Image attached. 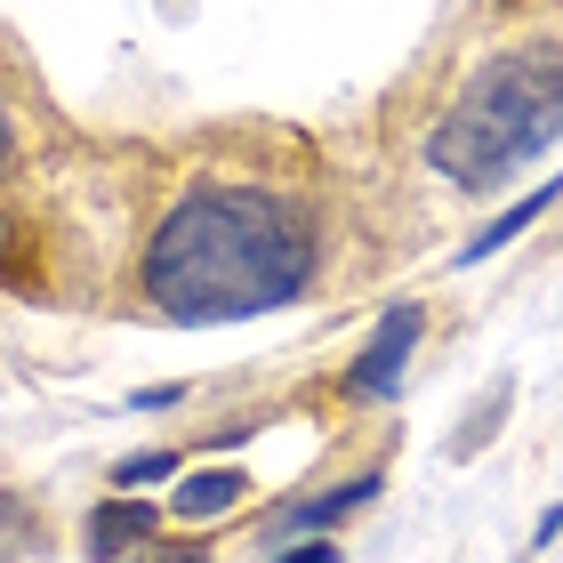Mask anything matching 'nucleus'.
Returning a JSON list of instances; mask_svg holds the SVG:
<instances>
[{"label": "nucleus", "mask_w": 563, "mask_h": 563, "mask_svg": "<svg viewBox=\"0 0 563 563\" xmlns=\"http://www.w3.org/2000/svg\"><path fill=\"white\" fill-rule=\"evenodd\" d=\"M24 548H33V507L0 492V563H16Z\"/></svg>", "instance_id": "1a4fd4ad"}, {"label": "nucleus", "mask_w": 563, "mask_h": 563, "mask_svg": "<svg viewBox=\"0 0 563 563\" xmlns=\"http://www.w3.org/2000/svg\"><path fill=\"white\" fill-rule=\"evenodd\" d=\"M563 137V41H516L475 65V81L427 130V169L459 194H499L523 162Z\"/></svg>", "instance_id": "f03ea898"}, {"label": "nucleus", "mask_w": 563, "mask_h": 563, "mask_svg": "<svg viewBox=\"0 0 563 563\" xmlns=\"http://www.w3.org/2000/svg\"><path fill=\"white\" fill-rule=\"evenodd\" d=\"M242 499H250V475L210 459V467H194V475L169 492V516H177V523H210V516H234Z\"/></svg>", "instance_id": "423d86ee"}, {"label": "nucleus", "mask_w": 563, "mask_h": 563, "mask_svg": "<svg viewBox=\"0 0 563 563\" xmlns=\"http://www.w3.org/2000/svg\"><path fill=\"white\" fill-rule=\"evenodd\" d=\"M555 531H563V499L548 507V516H540V523H531V548H548V540H555Z\"/></svg>", "instance_id": "ddd939ff"}, {"label": "nucleus", "mask_w": 563, "mask_h": 563, "mask_svg": "<svg viewBox=\"0 0 563 563\" xmlns=\"http://www.w3.org/2000/svg\"><path fill=\"white\" fill-rule=\"evenodd\" d=\"M419 339H427V306H419V298L387 306V314H378V330H371V346L346 363L339 387H346L354 402H395V387H402V371H411Z\"/></svg>", "instance_id": "7ed1b4c3"}, {"label": "nucleus", "mask_w": 563, "mask_h": 563, "mask_svg": "<svg viewBox=\"0 0 563 563\" xmlns=\"http://www.w3.org/2000/svg\"><path fill=\"white\" fill-rule=\"evenodd\" d=\"M555 201H563V177H548V186H540V194H523V201H507V210H499L492 225H483V234H475L467 250H459V266H475V258H499V250L516 242V234H531V225H540V218L555 210Z\"/></svg>", "instance_id": "0eeeda50"}, {"label": "nucleus", "mask_w": 563, "mask_h": 563, "mask_svg": "<svg viewBox=\"0 0 563 563\" xmlns=\"http://www.w3.org/2000/svg\"><path fill=\"white\" fill-rule=\"evenodd\" d=\"M130 563H201V540H177V548H162V540H145Z\"/></svg>", "instance_id": "f8f14e48"}, {"label": "nucleus", "mask_w": 563, "mask_h": 563, "mask_svg": "<svg viewBox=\"0 0 563 563\" xmlns=\"http://www.w3.org/2000/svg\"><path fill=\"white\" fill-rule=\"evenodd\" d=\"M274 563H346V548H339V540H290Z\"/></svg>", "instance_id": "9d476101"}, {"label": "nucleus", "mask_w": 563, "mask_h": 563, "mask_svg": "<svg viewBox=\"0 0 563 563\" xmlns=\"http://www.w3.org/2000/svg\"><path fill=\"white\" fill-rule=\"evenodd\" d=\"M145 540H162V507L145 492H113L106 507H89V531H81L89 563H130Z\"/></svg>", "instance_id": "39448f33"}, {"label": "nucleus", "mask_w": 563, "mask_h": 563, "mask_svg": "<svg viewBox=\"0 0 563 563\" xmlns=\"http://www.w3.org/2000/svg\"><path fill=\"white\" fill-rule=\"evenodd\" d=\"M314 274H322V225L306 218V201L258 186V177L186 186L137 250V298L186 330L282 314L314 290Z\"/></svg>", "instance_id": "f257e3e1"}, {"label": "nucleus", "mask_w": 563, "mask_h": 563, "mask_svg": "<svg viewBox=\"0 0 563 563\" xmlns=\"http://www.w3.org/2000/svg\"><path fill=\"white\" fill-rule=\"evenodd\" d=\"M378 492H387V475H378V467H363L354 483H330V492H306L290 507H274V540H322V531H339L346 516H363Z\"/></svg>", "instance_id": "20e7f679"}, {"label": "nucleus", "mask_w": 563, "mask_h": 563, "mask_svg": "<svg viewBox=\"0 0 563 563\" xmlns=\"http://www.w3.org/2000/svg\"><path fill=\"white\" fill-rule=\"evenodd\" d=\"M169 475H186V451H130L113 467V492H153V483H169Z\"/></svg>", "instance_id": "6e6552de"}, {"label": "nucleus", "mask_w": 563, "mask_h": 563, "mask_svg": "<svg viewBox=\"0 0 563 563\" xmlns=\"http://www.w3.org/2000/svg\"><path fill=\"white\" fill-rule=\"evenodd\" d=\"M9 258H16V218L0 210V274H9Z\"/></svg>", "instance_id": "2eb2a0df"}, {"label": "nucleus", "mask_w": 563, "mask_h": 563, "mask_svg": "<svg viewBox=\"0 0 563 563\" xmlns=\"http://www.w3.org/2000/svg\"><path fill=\"white\" fill-rule=\"evenodd\" d=\"M9 169H16V121L0 113V177H9Z\"/></svg>", "instance_id": "4468645a"}, {"label": "nucleus", "mask_w": 563, "mask_h": 563, "mask_svg": "<svg viewBox=\"0 0 563 563\" xmlns=\"http://www.w3.org/2000/svg\"><path fill=\"white\" fill-rule=\"evenodd\" d=\"M186 395H194L186 378H169V387H145V395H130V411H177Z\"/></svg>", "instance_id": "9b49d317"}]
</instances>
